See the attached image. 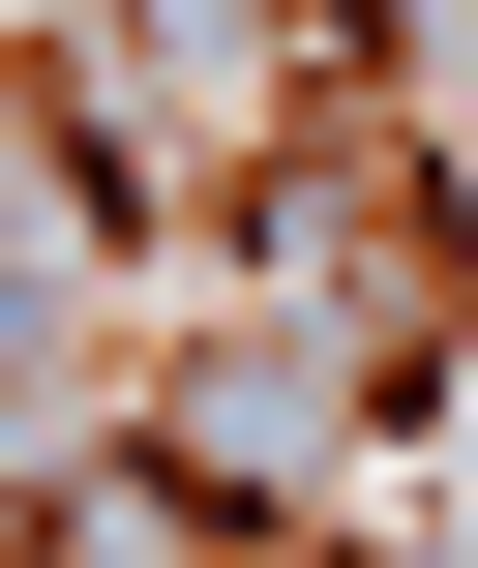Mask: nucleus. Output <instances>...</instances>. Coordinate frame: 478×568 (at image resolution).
<instances>
[{
	"label": "nucleus",
	"instance_id": "nucleus-1",
	"mask_svg": "<svg viewBox=\"0 0 478 568\" xmlns=\"http://www.w3.org/2000/svg\"><path fill=\"white\" fill-rule=\"evenodd\" d=\"M269 30H299V60H329V90H389V0H269Z\"/></svg>",
	"mask_w": 478,
	"mask_h": 568
}]
</instances>
